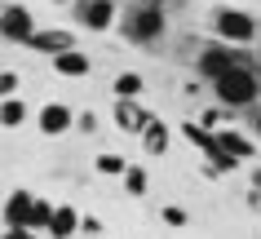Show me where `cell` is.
<instances>
[{
    "mask_svg": "<svg viewBox=\"0 0 261 239\" xmlns=\"http://www.w3.org/2000/svg\"><path fill=\"white\" fill-rule=\"evenodd\" d=\"M120 36L128 44H142V49H151L168 36V9L164 5H128V14L120 18Z\"/></svg>",
    "mask_w": 261,
    "mask_h": 239,
    "instance_id": "1",
    "label": "cell"
},
{
    "mask_svg": "<svg viewBox=\"0 0 261 239\" xmlns=\"http://www.w3.org/2000/svg\"><path fill=\"white\" fill-rule=\"evenodd\" d=\"M208 27H213V40L234 44V49H248V44H257V40H261V22H257V14L234 9V5H217V9L208 14Z\"/></svg>",
    "mask_w": 261,
    "mask_h": 239,
    "instance_id": "2",
    "label": "cell"
},
{
    "mask_svg": "<svg viewBox=\"0 0 261 239\" xmlns=\"http://www.w3.org/2000/svg\"><path fill=\"white\" fill-rule=\"evenodd\" d=\"M239 67H252V54H248V49H234V44H221V40H204L199 54H195V75L208 80V85H217L221 75H230V71H239Z\"/></svg>",
    "mask_w": 261,
    "mask_h": 239,
    "instance_id": "3",
    "label": "cell"
},
{
    "mask_svg": "<svg viewBox=\"0 0 261 239\" xmlns=\"http://www.w3.org/2000/svg\"><path fill=\"white\" fill-rule=\"evenodd\" d=\"M213 89V98H217V107H230V111H257L261 102V71L252 67H239L230 71V75H221Z\"/></svg>",
    "mask_w": 261,
    "mask_h": 239,
    "instance_id": "4",
    "label": "cell"
},
{
    "mask_svg": "<svg viewBox=\"0 0 261 239\" xmlns=\"http://www.w3.org/2000/svg\"><path fill=\"white\" fill-rule=\"evenodd\" d=\"M120 9H115V0H75L71 5V22L80 31H93V36H102V31L120 27Z\"/></svg>",
    "mask_w": 261,
    "mask_h": 239,
    "instance_id": "5",
    "label": "cell"
},
{
    "mask_svg": "<svg viewBox=\"0 0 261 239\" xmlns=\"http://www.w3.org/2000/svg\"><path fill=\"white\" fill-rule=\"evenodd\" d=\"M0 31H5V40H9V44H22V49H27L31 36H36L40 27H36V18H31L27 5L5 0V9H0Z\"/></svg>",
    "mask_w": 261,
    "mask_h": 239,
    "instance_id": "6",
    "label": "cell"
},
{
    "mask_svg": "<svg viewBox=\"0 0 261 239\" xmlns=\"http://www.w3.org/2000/svg\"><path fill=\"white\" fill-rule=\"evenodd\" d=\"M27 49H31V54H44L49 62H54L58 54H67V49H80V44H75V31H71V27H40L36 36H31Z\"/></svg>",
    "mask_w": 261,
    "mask_h": 239,
    "instance_id": "7",
    "label": "cell"
},
{
    "mask_svg": "<svg viewBox=\"0 0 261 239\" xmlns=\"http://www.w3.org/2000/svg\"><path fill=\"white\" fill-rule=\"evenodd\" d=\"M111 120H115V128H120V133H133V138H142V133L151 128L155 111H146V107H142V98H128V102H115Z\"/></svg>",
    "mask_w": 261,
    "mask_h": 239,
    "instance_id": "8",
    "label": "cell"
},
{
    "mask_svg": "<svg viewBox=\"0 0 261 239\" xmlns=\"http://www.w3.org/2000/svg\"><path fill=\"white\" fill-rule=\"evenodd\" d=\"M75 115L80 111H71L67 102H44L40 111H36V128H40L44 138H62V133L75 128Z\"/></svg>",
    "mask_w": 261,
    "mask_h": 239,
    "instance_id": "9",
    "label": "cell"
},
{
    "mask_svg": "<svg viewBox=\"0 0 261 239\" xmlns=\"http://www.w3.org/2000/svg\"><path fill=\"white\" fill-rule=\"evenodd\" d=\"M36 191H27V186H14L9 195H5V226L9 230H27L31 226V213H36Z\"/></svg>",
    "mask_w": 261,
    "mask_h": 239,
    "instance_id": "10",
    "label": "cell"
},
{
    "mask_svg": "<svg viewBox=\"0 0 261 239\" xmlns=\"http://www.w3.org/2000/svg\"><path fill=\"white\" fill-rule=\"evenodd\" d=\"M80 222H84V213L75 208V204H58L54 226H49V235H44V239H75V235H80Z\"/></svg>",
    "mask_w": 261,
    "mask_h": 239,
    "instance_id": "11",
    "label": "cell"
},
{
    "mask_svg": "<svg viewBox=\"0 0 261 239\" xmlns=\"http://www.w3.org/2000/svg\"><path fill=\"white\" fill-rule=\"evenodd\" d=\"M54 71H58V75H67V80H84V75L93 71V62H89L84 49H67V54L54 58Z\"/></svg>",
    "mask_w": 261,
    "mask_h": 239,
    "instance_id": "12",
    "label": "cell"
},
{
    "mask_svg": "<svg viewBox=\"0 0 261 239\" xmlns=\"http://www.w3.org/2000/svg\"><path fill=\"white\" fill-rule=\"evenodd\" d=\"M217 142H221V146H226V151L234 155V160H239V164L257 155V142L248 138V133H239V128H221V133H217Z\"/></svg>",
    "mask_w": 261,
    "mask_h": 239,
    "instance_id": "13",
    "label": "cell"
},
{
    "mask_svg": "<svg viewBox=\"0 0 261 239\" xmlns=\"http://www.w3.org/2000/svg\"><path fill=\"white\" fill-rule=\"evenodd\" d=\"M142 146H146V155H168V146H173V128L155 115L151 120V128L142 133Z\"/></svg>",
    "mask_w": 261,
    "mask_h": 239,
    "instance_id": "14",
    "label": "cell"
},
{
    "mask_svg": "<svg viewBox=\"0 0 261 239\" xmlns=\"http://www.w3.org/2000/svg\"><path fill=\"white\" fill-rule=\"evenodd\" d=\"M142 89H146V75H142V71H120V75L111 80V93H115V102L142 98Z\"/></svg>",
    "mask_w": 261,
    "mask_h": 239,
    "instance_id": "15",
    "label": "cell"
},
{
    "mask_svg": "<svg viewBox=\"0 0 261 239\" xmlns=\"http://www.w3.org/2000/svg\"><path fill=\"white\" fill-rule=\"evenodd\" d=\"M27 120H36V115H31V107L22 98H5L0 102V124L5 128H22Z\"/></svg>",
    "mask_w": 261,
    "mask_h": 239,
    "instance_id": "16",
    "label": "cell"
},
{
    "mask_svg": "<svg viewBox=\"0 0 261 239\" xmlns=\"http://www.w3.org/2000/svg\"><path fill=\"white\" fill-rule=\"evenodd\" d=\"M133 169L124 155H115V151H102V155H93V173H102V177H124V173Z\"/></svg>",
    "mask_w": 261,
    "mask_h": 239,
    "instance_id": "17",
    "label": "cell"
},
{
    "mask_svg": "<svg viewBox=\"0 0 261 239\" xmlns=\"http://www.w3.org/2000/svg\"><path fill=\"white\" fill-rule=\"evenodd\" d=\"M199 124L208 128V133H221V128H230V120H234V111L230 107H204V111L195 115Z\"/></svg>",
    "mask_w": 261,
    "mask_h": 239,
    "instance_id": "18",
    "label": "cell"
},
{
    "mask_svg": "<svg viewBox=\"0 0 261 239\" xmlns=\"http://www.w3.org/2000/svg\"><path fill=\"white\" fill-rule=\"evenodd\" d=\"M120 182H124V191H128V195H133V199H142V195H146V191H151V173L142 169V164H133V169L124 173Z\"/></svg>",
    "mask_w": 261,
    "mask_h": 239,
    "instance_id": "19",
    "label": "cell"
},
{
    "mask_svg": "<svg viewBox=\"0 0 261 239\" xmlns=\"http://www.w3.org/2000/svg\"><path fill=\"white\" fill-rule=\"evenodd\" d=\"M160 217H164V226H186V222H191V213L181 208V204H164Z\"/></svg>",
    "mask_w": 261,
    "mask_h": 239,
    "instance_id": "20",
    "label": "cell"
},
{
    "mask_svg": "<svg viewBox=\"0 0 261 239\" xmlns=\"http://www.w3.org/2000/svg\"><path fill=\"white\" fill-rule=\"evenodd\" d=\"M102 230H107V222H102L97 213H84V222H80V235H84V239H97Z\"/></svg>",
    "mask_w": 261,
    "mask_h": 239,
    "instance_id": "21",
    "label": "cell"
},
{
    "mask_svg": "<svg viewBox=\"0 0 261 239\" xmlns=\"http://www.w3.org/2000/svg\"><path fill=\"white\" fill-rule=\"evenodd\" d=\"M75 133H97V111H93V107L75 115Z\"/></svg>",
    "mask_w": 261,
    "mask_h": 239,
    "instance_id": "22",
    "label": "cell"
},
{
    "mask_svg": "<svg viewBox=\"0 0 261 239\" xmlns=\"http://www.w3.org/2000/svg\"><path fill=\"white\" fill-rule=\"evenodd\" d=\"M18 85H22L18 71H5V75H0V93H5V98H18Z\"/></svg>",
    "mask_w": 261,
    "mask_h": 239,
    "instance_id": "23",
    "label": "cell"
},
{
    "mask_svg": "<svg viewBox=\"0 0 261 239\" xmlns=\"http://www.w3.org/2000/svg\"><path fill=\"white\" fill-rule=\"evenodd\" d=\"M244 204H248V208H252V213H261V191H252V186H248V195H244Z\"/></svg>",
    "mask_w": 261,
    "mask_h": 239,
    "instance_id": "24",
    "label": "cell"
},
{
    "mask_svg": "<svg viewBox=\"0 0 261 239\" xmlns=\"http://www.w3.org/2000/svg\"><path fill=\"white\" fill-rule=\"evenodd\" d=\"M248 128H252V138H261V107L248 115Z\"/></svg>",
    "mask_w": 261,
    "mask_h": 239,
    "instance_id": "25",
    "label": "cell"
},
{
    "mask_svg": "<svg viewBox=\"0 0 261 239\" xmlns=\"http://www.w3.org/2000/svg\"><path fill=\"white\" fill-rule=\"evenodd\" d=\"M248 186H252V191H261V164H252V173H248Z\"/></svg>",
    "mask_w": 261,
    "mask_h": 239,
    "instance_id": "26",
    "label": "cell"
},
{
    "mask_svg": "<svg viewBox=\"0 0 261 239\" xmlns=\"http://www.w3.org/2000/svg\"><path fill=\"white\" fill-rule=\"evenodd\" d=\"M5 239H31V230H9L5 226Z\"/></svg>",
    "mask_w": 261,
    "mask_h": 239,
    "instance_id": "27",
    "label": "cell"
},
{
    "mask_svg": "<svg viewBox=\"0 0 261 239\" xmlns=\"http://www.w3.org/2000/svg\"><path fill=\"white\" fill-rule=\"evenodd\" d=\"M146 5H164V9H168V5H177V0H146Z\"/></svg>",
    "mask_w": 261,
    "mask_h": 239,
    "instance_id": "28",
    "label": "cell"
},
{
    "mask_svg": "<svg viewBox=\"0 0 261 239\" xmlns=\"http://www.w3.org/2000/svg\"><path fill=\"white\" fill-rule=\"evenodd\" d=\"M67 5H75V0H67Z\"/></svg>",
    "mask_w": 261,
    "mask_h": 239,
    "instance_id": "29",
    "label": "cell"
}]
</instances>
